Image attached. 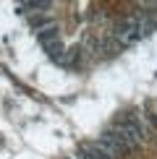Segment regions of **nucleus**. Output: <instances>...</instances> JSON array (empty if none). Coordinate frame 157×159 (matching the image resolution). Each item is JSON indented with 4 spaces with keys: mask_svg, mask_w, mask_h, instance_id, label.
<instances>
[{
    "mask_svg": "<svg viewBox=\"0 0 157 159\" xmlns=\"http://www.w3.org/2000/svg\"><path fill=\"white\" fill-rule=\"evenodd\" d=\"M113 128L126 138L134 149L147 141V128H144V123L139 120V115H134V112H123V115L113 123Z\"/></svg>",
    "mask_w": 157,
    "mask_h": 159,
    "instance_id": "1",
    "label": "nucleus"
},
{
    "mask_svg": "<svg viewBox=\"0 0 157 159\" xmlns=\"http://www.w3.org/2000/svg\"><path fill=\"white\" fill-rule=\"evenodd\" d=\"M97 143H100V146L107 151L113 159H121V157H126L128 151H134V146H131V143H128L121 133H118L115 128H107V130L100 136V141H97Z\"/></svg>",
    "mask_w": 157,
    "mask_h": 159,
    "instance_id": "2",
    "label": "nucleus"
},
{
    "mask_svg": "<svg viewBox=\"0 0 157 159\" xmlns=\"http://www.w3.org/2000/svg\"><path fill=\"white\" fill-rule=\"evenodd\" d=\"M147 29H149V26L144 24L141 18H134V16H131V18H126V21H121V24L115 26L113 34H115V39H118V44H131V42H136V39H139Z\"/></svg>",
    "mask_w": 157,
    "mask_h": 159,
    "instance_id": "3",
    "label": "nucleus"
},
{
    "mask_svg": "<svg viewBox=\"0 0 157 159\" xmlns=\"http://www.w3.org/2000/svg\"><path fill=\"white\" fill-rule=\"evenodd\" d=\"M37 37H39V44L45 47V52H47L50 57H55V60H63V52H65V47H63V42H60V34H58V29L55 26H42V29L37 31Z\"/></svg>",
    "mask_w": 157,
    "mask_h": 159,
    "instance_id": "4",
    "label": "nucleus"
},
{
    "mask_svg": "<svg viewBox=\"0 0 157 159\" xmlns=\"http://www.w3.org/2000/svg\"><path fill=\"white\" fill-rule=\"evenodd\" d=\"M76 157L78 159H113L107 151L100 146V143H84V146H78Z\"/></svg>",
    "mask_w": 157,
    "mask_h": 159,
    "instance_id": "5",
    "label": "nucleus"
},
{
    "mask_svg": "<svg viewBox=\"0 0 157 159\" xmlns=\"http://www.w3.org/2000/svg\"><path fill=\"white\" fill-rule=\"evenodd\" d=\"M21 8H26L29 13H39V11H47L50 3H21Z\"/></svg>",
    "mask_w": 157,
    "mask_h": 159,
    "instance_id": "6",
    "label": "nucleus"
},
{
    "mask_svg": "<svg viewBox=\"0 0 157 159\" xmlns=\"http://www.w3.org/2000/svg\"><path fill=\"white\" fill-rule=\"evenodd\" d=\"M147 120L152 123V128L157 130V112H147Z\"/></svg>",
    "mask_w": 157,
    "mask_h": 159,
    "instance_id": "7",
    "label": "nucleus"
}]
</instances>
